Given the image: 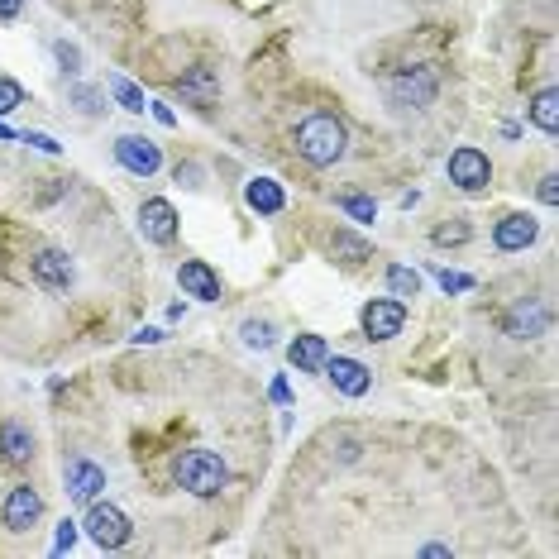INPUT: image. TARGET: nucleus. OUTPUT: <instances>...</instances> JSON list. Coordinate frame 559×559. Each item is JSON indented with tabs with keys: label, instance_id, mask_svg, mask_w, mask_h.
Segmentation results:
<instances>
[{
	"label": "nucleus",
	"instance_id": "7c9ffc66",
	"mask_svg": "<svg viewBox=\"0 0 559 559\" xmlns=\"http://www.w3.org/2000/svg\"><path fill=\"white\" fill-rule=\"evenodd\" d=\"M540 201H545V206H559V177L555 172H545V177H540Z\"/></svg>",
	"mask_w": 559,
	"mask_h": 559
},
{
	"label": "nucleus",
	"instance_id": "0eeeda50",
	"mask_svg": "<svg viewBox=\"0 0 559 559\" xmlns=\"http://www.w3.org/2000/svg\"><path fill=\"white\" fill-rule=\"evenodd\" d=\"M407 325V306L392 297H378L364 306V340H392Z\"/></svg>",
	"mask_w": 559,
	"mask_h": 559
},
{
	"label": "nucleus",
	"instance_id": "423d86ee",
	"mask_svg": "<svg viewBox=\"0 0 559 559\" xmlns=\"http://www.w3.org/2000/svg\"><path fill=\"white\" fill-rule=\"evenodd\" d=\"M450 182L459 187V192H483V187L493 182V163H488V153L454 149L450 153Z\"/></svg>",
	"mask_w": 559,
	"mask_h": 559
},
{
	"label": "nucleus",
	"instance_id": "9d476101",
	"mask_svg": "<svg viewBox=\"0 0 559 559\" xmlns=\"http://www.w3.org/2000/svg\"><path fill=\"white\" fill-rule=\"evenodd\" d=\"M72 278H77V268H72V258H67L63 249H39V254H34V282H39V287L67 292Z\"/></svg>",
	"mask_w": 559,
	"mask_h": 559
},
{
	"label": "nucleus",
	"instance_id": "c756f323",
	"mask_svg": "<svg viewBox=\"0 0 559 559\" xmlns=\"http://www.w3.org/2000/svg\"><path fill=\"white\" fill-rule=\"evenodd\" d=\"M435 278H440V287H445V292H469V287H473V278H464V273H450V268H445V273H435Z\"/></svg>",
	"mask_w": 559,
	"mask_h": 559
},
{
	"label": "nucleus",
	"instance_id": "72a5a7b5",
	"mask_svg": "<svg viewBox=\"0 0 559 559\" xmlns=\"http://www.w3.org/2000/svg\"><path fill=\"white\" fill-rule=\"evenodd\" d=\"M20 5L24 0H0V20H15V15H20Z\"/></svg>",
	"mask_w": 559,
	"mask_h": 559
},
{
	"label": "nucleus",
	"instance_id": "bb28decb",
	"mask_svg": "<svg viewBox=\"0 0 559 559\" xmlns=\"http://www.w3.org/2000/svg\"><path fill=\"white\" fill-rule=\"evenodd\" d=\"M72 101H77L82 115H101V91L96 86H72Z\"/></svg>",
	"mask_w": 559,
	"mask_h": 559
},
{
	"label": "nucleus",
	"instance_id": "f8f14e48",
	"mask_svg": "<svg viewBox=\"0 0 559 559\" xmlns=\"http://www.w3.org/2000/svg\"><path fill=\"white\" fill-rule=\"evenodd\" d=\"M139 230H144V239H153V244H168V239L177 235V211H172V201H163V196L144 201Z\"/></svg>",
	"mask_w": 559,
	"mask_h": 559
},
{
	"label": "nucleus",
	"instance_id": "c85d7f7f",
	"mask_svg": "<svg viewBox=\"0 0 559 559\" xmlns=\"http://www.w3.org/2000/svg\"><path fill=\"white\" fill-rule=\"evenodd\" d=\"M340 206H344L349 215H354V220H373V215H378V211H373V201H368V196H344Z\"/></svg>",
	"mask_w": 559,
	"mask_h": 559
},
{
	"label": "nucleus",
	"instance_id": "1a4fd4ad",
	"mask_svg": "<svg viewBox=\"0 0 559 559\" xmlns=\"http://www.w3.org/2000/svg\"><path fill=\"white\" fill-rule=\"evenodd\" d=\"M115 158H120L134 177H153V172L163 168V153H158V144H149L144 134H120V139H115Z\"/></svg>",
	"mask_w": 559,
	"mask_h": 559
},
{
	"label": "nucleus",
	"instance_id": "6e6552de",
	"mask_svg": "<svg viewBox=\"0 0 559 559\" xmlns=\"http://www.w3.org/2000/svg\"><path fill=\"white\" fill-rule=\"evenodd\" d=\"M63 478H67V497H72V502H82V507L86 502H96L101 488H106V469H101V464H91V459H82V454L63 464Z\"/></svg>",
	"mask_w": 559,
	"mask_h": 559
},
{
	"label": "nucleus",
	"instance_id": "9b49d317",
	"mask_svg": "<svg viewBox=\"0 0 559 559\" xmlns=\"http://www.w3.org/2000/svg\"><path fill=\"white\" fill-rule=\"evenodd\" d=\"M536 235H540V225L531 220V215H502L497 220V230H493V239H497V249L502 254H521V249H531L536 244Z\"/></svg>",
	"mask_w": 559,
	"mask_h": 559
},
{
	"label": "nucleus",
	"instance_id": "5701e85b",
	"mask_svg": "<svg viewBox=\"0 0 559 559\" xmlns=\"http://www.w3.org/2000/svg\"><path fill=\"white\" fill-rule=\"evenodd\" d=\"M239 335H244V344H249V349H268L278 330H273L268 321H244V325H239Z\"/></svg>",
	"mask_w": 559,
	"mask_h": 559
},
{
	"label": "nucleus",
	"instance_id": "a878e982",
	"mask_svg": "<svg viewBox=\"0 0 559 559\" xmlns=\"http://www.w3.org/2000/svg\"><path fill=\"white\" fill-rule=\"evenodd\" d=\"M29 96H24L20 82H10V77H0V115H10V110H20Z\"/></svg>",
	"mask_w": 559,
	"mask_h": 559
},
{
	"label": "nucleus",
	"instance_id": "20e7f679",
	"mask_svg": "<svg viewBox=\"0 0 559 559\" xmlns=\"http://www.w3.org/2000/svg\"><path fill=\"white\" fill-rule=\"evenodd\" d=\"M387 101L402 110H421L435 101V72L430 67H411V72H402L397 82L387 86Z\"/></svg>",
	"mask_w": 559,
	"mask_h": 559
},
{
	"label": "nucleus",
	"instance_id": "ddd939ff",
	"mask_svg": "<svg viewBox=\"0 0 559 559\" xmlns=\"http://www.w3.org/2000/svg\"><path fill=\"white\" fill-rule=\"evenodd\" d=\"M29 459H34V430L20 421H0V464L20 469Z\"/></svg>",
	"mask_w": 559,
	"mask_h": 559
},
{
	"label": "nucleus",
	"instance_id": "f3484780",
	"mask_svg": "<svg viewBox=\"0 0 559 559\" xmlns=\"http://www.w3.org/2000/svg\"><path fill=\"white\" fill-rule=\"evenodd\" d=\"M287 359H292V368H301V373H321V364L330 359V344H325L321 335H297V340L287 344Z\"/></svg>",
	"mask_w": 559,
	"mask_h": 559
},
{
	"label": "nucleus",
	"instance_id": "7ed1b4c3",
	"mask_svg": "<svg viewBox=\"0 0 559 559\" xmlns=\"http://www.w3.org/2000/svg\"><path fill=\"white\" fill-rule=\"evenodd\" d=\"M86 536H91V545H101V550H120V545H129V536H134V526H129V516L120 512V507H110V502H86Z\"/></svg>",
	"mask_w": 559,
	"mask_h": 559
},
{
	"label": "nucleus",
	"instance_id": "f257e3e1",
	"mask_svg": "<svg viewBox=\"0 0 559 559\" xmlns=\"http://www.w3.org/2000/svg\"><path fill=\"white\" fill-rule=\"evenodd\" d=\"M344 149H349V129H344L335 115H306V120L297 125V153L311 163V168L340 163Z\"/></svg>",
	"mask_w": 559,
	"mask_h": 559
},
{
	"label": "nucleus",
	"instance_id": "f704fd0d",
	"mask_svg": "<svg viewBox=\"0 0 559 559\" xmlns=\"http://www.w3.org/2000/svg\"><path fill=\"white\" fill-rule=\"evenodd\" d=\"M177 182H187V187H201V172H196V168H177Z\"/></svg>",
	"mask_w": 559,
	"mask_h": 559
},
{
	"label": "nucleus",
	"instance_id": "4468645a",
	"mask_svg": "<svg viewBox=\"0 0 559 559\" xmlns=\"http://www.w3.org/2000/svg\"><path fill=\"white\" fill-rule=\"evenodd\" d=\"M325 378L340 387L344 397H364L368 387H373V378H368V368L359 364V359H325Z\"/></svg>",
	"mask_w": 559,
	"mask_h": 559
},
{
	"label": "nucleus",
	"instance_id": "c9c22d12",
	"mask_svg": "<svg viewBox=\"0 0 559 559\" xmlns=\"http://www.w3.org/2000/svg\"><path fill=\"white\" fill-rule=\"evenodd\" d=\"M0 139H15V134H10V129H5V125H0Z\"/></svg>",
	"mask_w": 559,
	"mask_h": 559
},
{
	"label": "nucleus",
	"instance_id": "dca6fc26",
	"mask_svg": "<svg viewBox=\"0 0 559 559\" xmlns=\"http://www.w3.org/2000/svg\"><path fill=\"white\" fill-rule=\"evenodd\" d=\"M545 330H550V311H545L540 301H521V306H512L507 335H516V340H536V335H545Z\"/></svg>",
	"mask_w": 559,
	"mask_h": 559
},
{
	"label": "nucleus",
	"instance_id": "393cba45",
	"mask_svg": "<svg viewBox=\"0 0 559 559\" xmlns=\"http://www.w3.org/2000/svg\"><path fill=\"white\" fill-rule=\"evenodd\" d=\"M473 230H469V220H445V225H435V244H464Z\"/></svg>",
	"mask_w": 559,
	"mask_h": 559
},
{
	"label": "nucleus",
	"instance_id": "cd10ccee",
	"mask_svg": "<svg viewBox=\"0 0 559 559\" xmlns=\"http://www.w3.org/2000/svg\"><path fill=\"white\" fill-rule=\"evenodd\" d=\"M53 53H58V63H63V72H77V67H82V48H77V43H58V48H53Z\"/></svg>",
	"mask_w": 559,
	"mask_h": 559
},
{
	"label": "nucleus",
	"instance_id": "aec40b11",
	"mask_svg": "<svg viewBox=\"0 0 559 559\" xmlns=\"http://www.w3.org/2000/svg\"><path fill=\"white\" fill-rule=\"evenodd\" d=\"M531 125L545 129V134H559V96L555 91H540L531 101Z\"/></svg>",
	"mask_w": 559,
	"mask_h": 559
},
{
	"label": "nucleus",
	"instance_id": "2f4dec72",
	"mask_svg": "<svg viewBox=\"0 0 559 559\" xmlns=\"http://www.w3.org/2000/svg\"><path fill=\"white\" fill-rule=\"evenodd\" d=\"M72 540H77V526H72V521H63V526H58V555H63V550H72Z\"/></svg>",
	"mask_w": 559,
	"mask_h": 559
},
{
	"label": "nucleus",
	"instance_id": "4be33fe9",
	"mask_svg": "<svg viewBox=\"0 0 559 559\" xmlns=\"http://www.w3.org/2000/svg\"><path fill=\"white\" fill-rule=\"evenodd\" d=\"M387 287H392V297H416L421 292V278L411 268H402V263H392L387 268Z\"/></svg>",
	"mask_w": 559,
	"mask_h": 559
},
{
	"label": "nucleus",
	"instance_id": "473e14b6",
	"mask_svg": "<svg viewBox=\"0 0 559 559\" xmlns=\"http://www.w3.org/2000/svg\"><path fill=\"white\" fill-rule=\"evenodd\" d=\"M24 144H34V149H43V153H58V144L48 139V134H20Z\"/></svg>",
	"mask_w": 559,
	"mask_h": 559
},
{
	"label": "nucleus",
	"instance_id": "2eb2a0df",
	"mask_svg": "<svg viewBox=\"0 0 559 559\" xmlns=\"http://www.w3.org/2000/svg\"><path fill=\"white\" fill-rule=\"evenodd\" d=\"M177 282H182V292L196 301H220V278H215L201 258H187V263L177 268Z\"/></svg>",
	"mask_w": 559,
	"mask_h": 559
},
{
	"label": "nucleus",
	"instance_id": "412c9836",
	"mask_svg": "<svg viewBox=\"0 0 559 559\" xmlns=\"http://www.w3.org/2000/svg\"><path fill=\"white\" fill-rule=\"evenodd\" d=\"M110 96H115V101H120L125 110H134V115H144V110H149V101H144V91H139V86L129 82V77H110Z\"/></svg>",
	"mask_w": 559,
	"mask_h": 559
},
{
	"label": "nucleus",
	"instance_id": "a211bd4d",
	"mask_svg": "<svg viewBox=\"0 0 559 559\" xmlns=\"http://www.w3.org/2000/svg\"><path fill=\"white\" fill-rule=\"evenodd\" d=\"M177 91L187 96V101H215L220 96V77H215V67H187L182 77H177Z\"/></svg>",
	"mask_w": 559,
	"mask_h": 559
},
{
	"label": "nucleus",
	"instance_id": "b1692460",
	"mask_svg": "<svg viewBox=\"0 0 559 559\" xmlns=\"http://www.w3.org/2000/svg\"><path fill=\"white\" fill-rule=\"evenodd\" d=\"M330 249H335V254H344V263H364L368 258V244L364 239H354V235H335V244H330Z\"/></svg>",
	"mask_w": 559,
	"mask_h": 559
},
{
	"label": "nucleus",
	"instance_id": "39448f33",
	"mask_svg": "<svg viewBox=\"0 0 559 559\" xmlns=\"http://www.w3.org/2000/svg\"><path fill=\"white\" fill-rule=\"evenodd\" d=\"M39 516H43V497H39V488H29V483H15L10 493L0 497V521H5L10 531H29Z\"/></svg>",
	"mask_w": 559,
	"mask_h": 559
},
{
	"label": "nucleus",
	"instance_id": "f03ea898",
	"mask_svg": "<svg viewBox=\"0 0 559 559\" xmlns=\"http://www.w3.org/2000/svg\"><path fill=\"white\" fill-rule=\"evenodd\" d=\"M177 483L192 497H215L230 483V469H225V459L211 450H187L177 459Z\"/></svg>",
	"mask_w": 559,
	"mask_h": 559
},
{
	"label": "nucleus",
	"instance_id": "6ab92c4d",
	"mask_svg": "<svg viewBox=\"0 0 559 559\" xmlns=\"http://www.w3.org/2000/svg\"><path fill=\"white\" fill-rule=\"evenodd\" d=\"M244 201H249V206H254L258 215H278L287 196H282L278 182H268V177H254V182L244 187Z\"/></svg>",
	"mask_w": 559,
	"mask_h": 559
}]
</instances>
